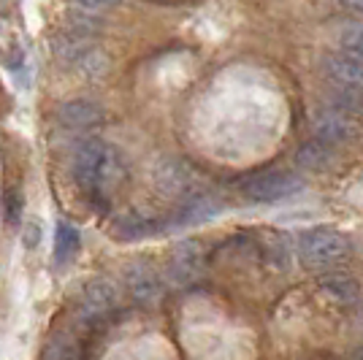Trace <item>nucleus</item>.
Returning a JSON list of instances; mask_svg holds the SVG:
<instances>
[{"label": "nucleus", "mask_w": 363, "mask_h": 360, "mask_svg": "<svg viewBox=\"0 0 363 360\" xmlns=\"http://www.w3.org/2000/svg\"><path fill=\"white\" fill-rule=\"evenodd\" d=\"M303 187V179L293 171H260L242 179L239 190L252 203H277L285 198L296 196Z\"/></svg>", "instance_id": "3"}, {"label": "nucleus", "mask_w": 363, "mask_h": 360, "mask_svg": "<svg viewBox=\"0 0 363 360\" xmlns=\"http://www.w3.org/2000/svg\"><path fill=\"white\" fill-rule=\"evenodd\" d=\"M52 52H55V57H57L62 65H79V62L92 52V46H90V38H82V35H74V33L62 30L60 35H55Z\"/></svg>", "instance_id": "14"}, {"label": "nucleus", "mask_w": 363, "mask_h": 360, "mask_svg": "<svg viewBox=\"0 0 363 360\" xmlns=\"http://www.w3.org/2000/svg\"><path fill=\"white\" fill-rule=\"evenodd\" d=\"M312 133H315L318 141L331 144V147L347 144V141H352L358 135V120L345 114V111H339V108L325 106V108H320L318 114L312 117Z\"/></svg>", "instance_id": "7"}, {"label": "nucleus", "mask_w": 363, "mask_h": 360, "mask_svg": "<svg viewBox=\"0 0 363 360\" xmlns=\"http://www.w3.org/2000/svg\"><path fill=\"white\" fill-rule=\"evenodd\" d=\"M76 249H79V230L71 223L60 220L55 230V260L62 266L76 255Z\"/></svg>", "instance_id": "17"}, {"label": "nucleus", "mask_w": 363, "mask_h": 360, "mask_svg": "<svg viewBox=\"0 0 363 360\" xmlns=\"http://www.w3.org/2000/svg\"><path fill=\"white\" fill-rule=\"evenodd\" d=\"M328 101H331V108H339L350 117H363V92L336 87Z\"/></svg>", "instance_id": "18"}, {"label": "nucleus", "mask_w": 363, "mask_h": 360, "mask_svg": "<svg viewBox=\"0 0 363 360\" xmlns=\"http://www.w3.org/2000/svg\"><path fill=\"white\" fill-rule=\"evenodd\" d=\"M41 360H82V349L71 333H55L46 342Z\"/></svg>", "instance_id": "16"}, {"label": "nucleus", "mask_w": 363, "mask_h": 360, "mask_svg": "<svg viewBox=\"0 0 363 360\" xmlns=\"http://www.w3.org/2000/svg\"><path fill=\"white\" fill-rule=\"evenodd\" d=\"M74 179L84 196L95 203H104L125 181V160L111 144L87 138L74 152Z\"/></svg>", "instance_id": "1"}, {"label": "nucleus", "mask_w": 363, "mask_h": 360, "mask_svg": "<svg viewBox=\"0 0 363 360\" xmlns=\"http://www.w3.org/2000/svg\"><path fill=\"white\" fill-rule=\"evenodd\" d=\"M117 303H120V287L114 285L108 276H98V279H92V282L82 287L74 309L76 320L82 325H95L111 309H117Z\"/></svg>", "instance_id": "4"}, {"label": "nucleus", "mask_w": 363, "mask_h": 360, "mask_svg": "<svg viewBox=\"0 0 363 360\" xmlns=\"http://www.w3.org/2000/svg\"><path fill=\"white\" fill-rule=\"evenodd\" d=\"M79 11H87V14H101V11H108L114 9L120 0H71Z\"/></svg>", "instance_id": "22"}, {"label": "nucleus", "mask_w": 363, "mask_h": 360, "mask_svg": "<svg viewBox=\"0 0 363 360\" xmlns=\"http://www.w3.org/2000/svg\"><path fill=\"white\" fill-rule=\"evenodd\" d=\"M342 6L355 11V14H363V0H342Z\"/></svg>", "instance_id": "23"}, {"label": "nucleus", "mask_w": 363, "mask_h": 360, "mask_svg": "<svg viewBox=\"0 0 363 360\" xmlns=\"http://www.w3.org/2000/svg\"><path fill=\"white\" fill-rule=\"evenodd\" d=\"M22 193L14 190V187H9L6 193H3V201H0V211H3V220H6V225H19V220H22Z\"/></svg>", "instance_id": "21"}, {"label": "nucleus", "mask_w": 363, "mask_h": 360, "mask_svg": "<svg viewBox=\"0 0 363 360\" xmlns=\"http://www.w3.org/2000/svg\"><path fill=\"white\" fill-rule=\"evenodd\" d=\"M203 271H206V249H203L201 241L196 239L179 241L174 247V252L168 255L166 274H168V282L174 287L196 285L198 279L203 276Z\"/></svg>", "instance_id": "6"}, {"label": "nucleus", "mask_w": 363, "mask_h": 360, "mask_svg": "<svg viewBox=\"0 0 363 360\" xmlns=\"http://www.w3.org/2000/svg\"><path fill=\"white\" fill-rule=\"evenodd\" d=\"M318 287L325 298L339 306H352L355 300H361V285H358V279H352L347 274H325L318 282Z\"/></svg>", "instance_id": "12"}, {"label": "nucleus", "mask_w": 363, "mask_h": 360, "mask_svg": "<svg viewBox=\"0 0 363 360\" xmlns=\"http://www.w3.org/2000/svg\"><path fill=\"white\" fill-rule=\"evenodd\" d=\"M223 211L220 198L206 193V190H198L196 196L184 198L182 206L177 209V214L171 217V223L166 227H184V225H201L206 220H212Z\"/></svg>", "instance_id": "9"}, {"label": "nucleus", "mask_w": 363, "mask_h": 360, "mask_svg": "<svg viewBox=\"0 0 363 360\" xmlns=\"http://www.w3.org/2000/svg\"><path fill=\"white\" fill-rule=\"evenodd\" d=\"M122 285H125V293L136 300L138 306H155V303H160L163 293H166L160 271L155 269L150 260H144V257H136V260H130L125 266Z\"/></svg>", "instance_id": "5"}, {"label": "nucleus", "mask_w": 363, "mask_h": 360, "mask_svg": "<svg viewBox=\"0 0 363 360\" xmlns=\"http://www.w3.org/2000/svg\"><path fill=\"white\" fill-rule=\"evenodd\" d=\"M35 241H38V225L30 223L28 225V247H35Z\"/></svg>", "instance_id": "24"}, {"label": "nucleus", "mask_w": 363, "mask_h": 360, "mask_svg": "<svg viewBox=\"0 0 363 360\" xmlns=\"http://www.w3.org/2000/svg\"><path fill=\"white\" fill-rule=\"evenodd\" d=\"M339 46L345 49V55L363 60V22H352L347 25L342 35H339Z\"/></svg>", "instance_id": "20"}, {"label": "nucleus", "mask_w": 363, "mask_h": 360, "mask_svg": "<svg viewBox=\"0 0 363 360\" xmlns=\"http://www.w3.org/2000/svg\"><path fill=\"white\" fill-rule=\"evenodd\" d=\"M166 223H160V220H150V217H141V214H122L114 220V225H111V233L122 241H136V239H144V236H152V233H157V230H163Z\"/></svg>", "instance_id": "13"}, {"label": "nucleus", "mask_w": 363, "mask_h": 360, "mask_svg": "<svg viewBox=\"0 0 363 360\" xmlns=\"http://www.w3.org/2000/svg\"><path fill=\"white\" fill-rule=\"evenodd\" d=\"M298 255L309 269H331L350 255V241L333 227H312L298 239Z\"/></svg>", "instance_id": "2"}, {"label": "nucleus", "mask_w": 363, "mask_h": 360, "mask_svg": "<svg viewBox=\"0 0 363 360\" xmlns=\"http://www.w3.org/2000/svg\"><path fill=\"white\" fill-rule=\"evenodd\" d=\"M57 120L71 130H90L104 122V108L92 101H68L65 106H60Z\"/></svg>", "instance_id": "11"}, {"label": "nucleus", "mask_w": 363, "mask_h": 360, "mask_svg": "<svg viewBox=\"0 0 363 360\" xmlns=\"http://www.w3.org/2000/svg\"><path fill=\"white\" fill-rule=\"evenodd\" d=\"M350 360H363V347H358V349L352 352V358H350Z\"/></svg>", "instance_id": "25"}, {"label": "nucleus", "mask_w": 363, "mask_h": 360, "mask_svg": "<svg viewBox=\"0 0 363 360\" xmlns=\"http://www.w3.org/2000/svg\"><path fill=\"white\" fill-rule=\"evenodd\" d=\"M333 160H336V154H333V147L331 144H323L318 138H312V141H306L298 147L296 152V163L301 165L303 171H325V168H331Z\"/></svg>", "instance_id": "15"}, {"label": "nucleus", "mask_w": 363, "mask_h": 360, "mask_svg": "<svg viewBox=\"0 0 363 360\" xmlns=\"http://www.w3.org/2000/svg\"><path fill=\"white\" fill-rule=\"evenodd\" d=\"M62 30L74 33V35H82V38H92L95 33L101 30V22L95 19L87 11H74V14L65 19V28Z\"/></svg>", "instance_id": "19"}, {"label": "nucleus", "mask_w": 363, "mask_h": 360, "mask_svg": "<svg viewBox=\"0 0 363 360\" xmlns=\"http://www.w3.org/2000/svg\"><path fill=\"white\" fill-rule=\"evenodd\" d=\"M323 71L336 87L363 92V60L350 57L345 52H333L323 60Z\"/></svg>", "instance_id": "10"}, {"label": "nucleus", "mask_w": 363, "mask_h": 360, "mask_svg": "<svg viewBox=\"0 0 363 360\" xmlns=\"http://www.w3.org/2000/svg\"><path fill=\"white\" fill-rule=\"evenodd\" d=\"M155 184L168 198H190L198 193L193 168L184 163V160H177V157H168V160H163V163L157 165Z\"/></svg>", "instance_id": "8"}]
</instances>
